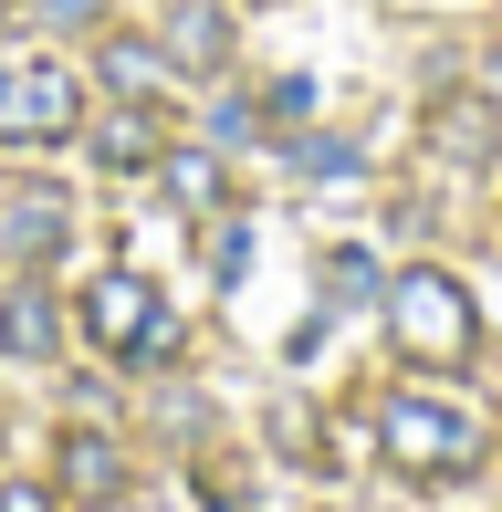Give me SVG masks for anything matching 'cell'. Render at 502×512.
Masks as SVG:
<instances>
[{"instance_id": "6da1fadb", "label": "cell", "mask_w": 502, "mask_h": 512, "mask_svg": "<svg viewBox=\"0 0 502 512\" xmlns=\"http://www.w3.org/2000/svg\"><path fill=\"white\" fill-rule=\"evenodd\" d=\"M377 304H387V324H398V345L419 366H471V345H482V314H471V293L450 272H398Z\"/></svg>"}, {"instance_id": "7a4b0ae2", "label": "cell", "mask_w": 502, "mask_h": 512, "mask_svg": "<svg viewBox=\"0 0 502 512\" xmlns=\"http://www.w3.org/2000/svg\"><path fill=\"white\" fill-rule=\"evenodd\" d=\"M377 450L398 460V471H419V481H461V471H482V429H471L461 408L419 398V387L377 408Z\"/></svg>"}, {"instance_id": "3957f363", "label": "cell", "mask_w": 502, "mask_h": 512, "mask_svg": "<svg viewBox=\"0 0 502 512\" xmlns=\"http://www.w3.org/2000/svg\"><path fill=\"white\" fill-rule=\"evenodd\" d=\"M84 335H95L105 356H168L178 314L157 304L147 272H95V283H84Z\"/></svg>"}, {"instance_id": "277c9868", "label": "cell", "mask_w": 502, "mask_h": 512, "mask_svg": "<svg viewBox=\"0 0 502 512\" xmlns=\"http://www.w3.org/2000/svg\"><path fill=\"white\" fill-rule=\"evenodd\" d=\"M84 126V84L63 63H0V136L21 147H63Z\"/></svg>"}, {"instance_id": "5b68a950", "label": "cell", "mask_w": 502, "mask_h": 512, "mask_svg": "<svg viewBox=\"0 0 502 512\" xmlns=\"http://www.w3.org/2000/svg\"><path fill=\"white\" fill-rule=\"evenodd\" d=\"M168 74H189V84H220L231 74V53H241V32H231V11L220 0H168Z\"/></svg>"}, {"instance_id": "8992f818", "label": "cell", "mask_w": 502, "mask_h": 512, "mask_svg": "<svg viewBox=\"0 0 502 512\" xmlns=\"http://www.w3.org/2000/svg\"><path fill=\"white\" fill-rule=\"evenodd\" d=\"M429 147H440L450 168L502 157V95H440V105H429Z\"/></svg>"}, {"instance_id": "52a82bcc", "label": "cell", "mask_w": 502, "mask_h": 512, "mask_svg": "<svg viewBox=\"0 0 502 512\" xmlns=\"http://www.w3.org/2000/svg\"><path fill=\"white\" fill-rule=\"evenodd\" d=\"M95 74L105 84H116V105H157V95H168V42H147V32H105L95 42Z\"/></svg>"}, {"instance_id": "ba28073f", "label": "cell", "mask_w": 502, "mask_h": 512, "mask_svg": "<svg viewBox=\"0 0 502 512\" xmlns=\"http://www.w3.org/2000/svg\"><path fill=\"white\" fill-rule=\"evenodd\" d=\"M0 356H21V366L63 356V304L42 283H11V293H0Z\"/></svg>"}, {"instance_id": "9c48e42d", "label": "cell", "mask_w": 502, "mask_h": 512, "mask_svg": "<svg viewBox=\"0 0 502 512\" xmlns=\"http://www.w3.org/2000/svg\"><path fill=\"white\" fill-rule=\"evenodd\" d=\"M157 189H168V209H199V220H210V209L231 199V168H220V147H168L157 157Z\"/></svg>"}, {"instance_id": "30bf717a", "label": "cell", "mask_w": 502, "mask_h": 512, "mask_svg": "<svg viewBox=\"0 0 502 512\" xmlns=\"http://www.w3.org/2000/svg\"><path fill=\"white\" fill-rule=\"evenodd\" d=\"M63 492H74V502H116L126 492V450L105 429H74V439H63Z\"/></svg>"}, {"instance_id": "8fae6325", "label": "cell", "mask_w": 502, "mask_h": 512, "mask_svg": "<svg viewBox=\"0 0 502 512\" xmlns=\"http://www.w3.org/2000/svg\"><path fill=\"white\" fill-rule=\"evenodd\" d=\"M157 157H168V136H157L147 105H116V115L95 126V168H157Z\"/></svg>"}, {"instance_id": "7c38bea8", "label": "cell", "mask_w": 502, "mask_h": 512, "mask_svg": "<svg viewBox=\"0 0 502 512\" xmlns=\"http://www.w3.org/2000/svg\"><path fill=\"white\" fill-rule=\"evenodd\" d=\"M11 251H21V262H53V251H63V209L53 199H21L11 209Z\"/></svg>"}, {"instance_id": "4fadbf2b", "label": "cell", "mask_w": 502, "mask_h": 512, "mask_svg": "<svg viewBox=\"0 0 502 512\" xmlns=\"http://www.w3.org/2000/svg\"><path fill=\"white\" fill-rule=\"evenodd\" d=\"M325 293H335V304H377V293H387V272L367 262V251H335V262H325Z\"/></svg>"}, {"instance_id": "5bb4252c", "label": "cell", "mask_w": 502, "mask_h": 512, "mask_svg": "<svg viewBox=\"0 0 502 512\" xmlns=\"http://www.w3.org/2000/svg\"><path fill=\"white\" fill-rule=\"evenodd\" d=\"M293 157H304L314 178H356V147H346V136H304V147H293Z\"/></svg>"}, {"instance_id": "9a60e30c", "label": "cell", "mask_w": 502, "mask_h": 512, "mask_svg": "<svg viewBox=\"0 0 502 512\" xmlns=\"http://www.w3.org/2000/svg\"><path fill=\"white\" fill-rule=\"evenodd\" d=\"M0 512H63L53 481H0Z\"/></svg>"}, {"instance_id": "2e32d148", "label": "cell", "mask_w": 502, "mask_h": 512, "mask_svg": "<svg viewBox=\"0 0 502 512\" xmlns=\"http://www.w3.org/2000/svg\"><path fill=\"white\" fill-rule=\"evenodd\" d=\"M32 21H53V32H74V21H105V0H32Z\"/></svg>"}]
</instances>
